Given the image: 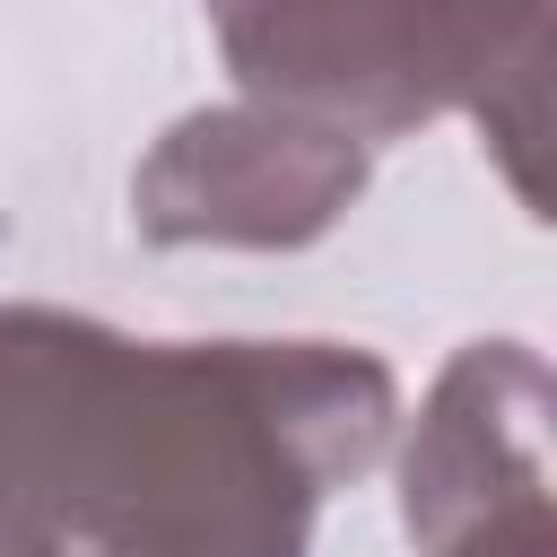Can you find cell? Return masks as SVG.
<instances>
[{
    "label": "cell",
    "mask_w": 557,
    "mask_h": 557,
    "mask_svg": "<svg viewBox=\"0 0 557 557\" xmlns=\"http://www.w3.org/2000/svg\"><path fill=\"white\" fill-rule=\"evenodd\" d=\"M392 383L339 348H131L0 313V557H296Z\"/></svg>",
    "instance_id": "6da1fadb"
}]
</instances>
